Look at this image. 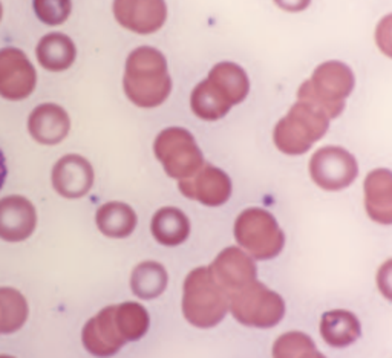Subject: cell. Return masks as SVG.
I'll return each instance as SVG.
<instances>
[{"label": "cell", "mask_w": 392, "mask_h": 358, "mask_svg": "<svg viewBox=\"0 0 392 358\" xmlns=\"http://www.w3.org/2000/svg\"><path fill=\"white\" fill-rule=\"evenodd\" d=\"M123 89L126 97L138 107L161 106L172 92L167 60L161 51L152 46L133 49L126 60Z\"/></svg>", "instance_id": "obj_1"}, {"label": "cell", "mask_w": 392, "mask_h": 358, "mask_svg": "<svg viewBox=\"0 0 392 358\" xmlns=\"http://www.w3.org/2000/svg\"><path fill=\"white\" fill-rule=\"evenodd\" d=\"M181 309L185 320L198 329L218 326L230 314V296L214 280L209 266H198L187 274Z\"/></svg>", "instance_id": "obj_2"}, {"label": "cell", "mask_w": 392, "mask_h": 358, "mask_svg": "<svg viewBox=\"0 0 392 358\" xmlns=\"http://www.w3.org/2000/svg\"><path fill=\"white\" fill-rule=\"evenodd\" d=\"M356 77L343 61L330 60L314 69L310 80L297 89V100L319 107L330 120H336L346 107V100L354 91Z\"/></svg>", "instance_id": "obj_3"}, {"label": "cell", "mask_w": 392, "mask_h": 358, "mask_svg": "<svg viewBox=\"0 0 392 358\" xmlns=\"http://www.w3.org/2000/svg\"><path fill=\"white\" fill-rule=\"evenodd\" d=\"M331 120L308 101L297 100L273 130V143L285 155L307 153L326 135Z\"/></svg>", "instance_id": "obj_4"}, {"label": "cell", "mask_w": 392, "mask_h": 358, "mask_svg": "<svg viewBox=\"0 0 392 358\" xmlns=\"http://www.w3.org/2000/svg\"><path fill=\"white\" fill-rule=\"evenodd\" d=\"M239 248L255 260H271L285 248V233L276 217L265 208L251 207L236 217L233 227Z\"/></svg>", "instance_id": "obj_5"}, {"label": "cell", "mask_w": 392, "mask_h": 358, "mask_svg": "<svg viewBox=\"0 0 392 358\" xmlns=\"http://www.w3.org/2000/svg\"><path fill=\"white\" fill-rule=\"evenodd\" d=\"M285 312L284 297L259 280L230 297V314L247 328L271 329L284 320Z\"/></svg>", "instance_id": "obj_6"}, {"label": "cell", "mask_w": 392, "mask_h": 358, "mask_svg": "<svg viewBox=\"0 0 392 358\" xmlns=\"http://www.w3.org/2000/svg\"><path fill=\"white\" fill-rule=\"evenodd\" d=\"M154 152L166 175L176 181L193 176L206 164L195 136L184 127H167L159 132Z\"/></svg>", "instance_id": "obj_7"}, {"label": "cell", "mask_w": 392, "mask_h": 358, "mask_svg": "<svg viewBox=\"0 0 392 358\" xmlns=\"http://www.w3.org/2000/svg\"><path fill=\"white\" fill-rule=\"evenodd\" d=\"M313 182L326 191L349 187L359 176V162L351 152L340 146H325L315 150L308 164Z\"/></svg>", "instance_id": "obj_8"}, {"label": "cell", "mask_w": 392, "mask_h": 358, "mask_svg": "<svg viewBox=\"0 0 392 358\" xmlns=\"http://www.w3.org/2000/svg\"><path fill=\"white\" fill-rule=\"evenodd\" d=\"M178 188L187 199L206 207H221L229 202L233 184L222 169L206 162L193 176L178 181Z\"/></svg>", "instance_id": "obj_9"}, {"label": "cell", "mask_w": 392, "mask_h": 358, "mask_svg": "<svg viewBox=\"0 0 392 358\" xmlns=\"http://www.w3.org/2000/svg\"><path fill=\"white\" fill-rule=\"evenodd\" d=\"M209 270L230 297L258 280L256 260L237 245L224 248L209 265Z\"/></svg>", "instance_id": "obj_10"}, {"label": "cell", "mask_w": 392, "mask_h": 358, "mask_svg": "<svg viewBox=\"0 0 392 358\" xmlns=\"http://www.w3.org/2000/svg\"><path fill=\"white\" fill-rule=\"evenodd\" d=\"M37 72L17 48L0 49V97L9 101L28 98L35 89Z\"/></svg>", "instance_id": "obj_11"}, {"label": "cell", "mask_w": 392, "mask_h": 358, "mask_svg": "<svg viewBox=\"0 0 392 358\" xmlns=\"http://www.w3.org/2000/svg\"><path fill=\"white\" fill-rule=\"evenodd\" d=\"M112 9L123 28L141 35L159 31L167 20L166 0H113Z\"/></svg>", "instance_id": "obj_12"}, {"label": "cell", "mask_w": 392, "mask_h": 358, "mask_svg": "<svg viewBox=\"0 0 392 358\" xmlns=\"http://www.w3.org/2000/svg\"><path fill=\"white\" fill-rule=\"evenodd\" d=\"M52 187L68 199H78L89 193L94 185V169L81 155H66L60 158L52 169Z\"/></svg>", "instance_id": "obj_13"}, {"label": "cell", "mask_w": 392, "mask_h": 358, "mask_svg": "<svg viewBox=\"0 0 392 358\" xmlns=\"http://www.w3.org/2000/svg\"><path fill=\"white\" fill-rule=\"evenodd\" d=\"M35 227L37 211L31 201L19 195L0 199V239L6 242L26 240Z\"/></svg>", "instance_id": "obj_14"}, {"label": "cell", "mask_w": 392, "mask_h": 358, "mask_svg": "<svg viewBox=\"0 0 392 358\" xmlns=\"http://www.w3.org/2000/svg\"><path fill=\"white\" fill-rule=\"evenodd\" d=\"M126 343L115 322V306H107L83 328L84 348L97 357L117 354Z\"/></svg>", "instance_id": "obj_15"}, {"label": "cell", "mask_w": 392, "mask_h": 358, "mask_svg": "<svg viewBox=\"0 0 392 358\" xmlns=\"http://www.w3.org/2000/svg\"><path fill=\"white\" fill-rule=\"evenodd\" d=\"M28 130L37 143L45 146H55L61 143L71 130L69 115L58 104H40L29 115Z\"/></svg>", "instance_id": "obj_16"}, {"label": "cell", "mask_w": 392, "mask_h": 358, "mask_svg": "<svg viewBox=\"0 0 392 358\" xmlns=\"http://www.w3.org/2000/svg\"><path fill=\"white\" fill-rule=\"evenodd\" d=\"M363 195L369 219L380 225H392V170L369 172L363 182Z\"/></svg>", "instance_id": "obj_17"}, {"label": "cell", "mask_w": 392, "mask_h": 358, "mask_svg": "<svg viewBox=\"0 0 392 358\" xmlns=\"http://www.w3.org/2000/svg\"><path fill=\"white\" fill-rule=\"evenodd\" d=\"M207 81L213 92L232 107L242 103L250 94L248 75L233 61L216 63L209 72Z\"/></svg>", "instance_id": "obj_18"}, {"label": "cell", "mask_w": 392, "mask_h": 358, "mask_svg": "<svg viewBox=\"0 0 392 358\" xmlns=\"http://www.w3.org/2000/svg\"><path fill=\"white\" fill-rule=\"evenodd\" d=\"M320 337L328 346L343 349L362 337L359 317L348 309H331L320 318Z\"/></svg>", "instance_id": "obj_19"}, {"label": "cell", "mask_w": 392, "mask_h": 358, "mask_svg": "<svg viewBox=\"0 0 392 358\" xmlns=\"http://www.w3.org/2000/svg\"><path fill=\"white\" fill-rule=\"evenodd\" d=\"M150 231L159 245L173 248L188 239L192 225L183 210L176 207H162L152 217Z\"/></svg>", "instance_id": "obj_20"}, {"label": "cell", "mask_w": 392, "mask_h": 358, "mask_svg": "<svg viewBox=\"0 0 392 358\" xmlns=\"http://www.w3.org/2000/svg\"><path fill=\"white\" fill-rule=\"evenodd\" d=\"M35 55L46 71L61 72L74 65L75 57H77V48L68 35L52 32L40 38L35 49Z\"/></svg>", "instance_id": "obj_21"}, {"label": "cell", "mask_w": 392, "mask_h": 358, "mask_svg": "<svg viewBox=\"0 0 392 358\" xmlns=\"http://www.w3.org/2000/svg\"><path fill=\"white\" fill-rule=\"evenodd\" d=\"M95 222L106 237L124 239L129 237L136 228L138 217L131 205L124 202L112 201L103 204L95 214Z\"/></svg>", "instance_id": "obj_22"}, {"label": "cell", "mask_w": 392, "mask_h": 358, "mask_svg": "<svg viewBox=\"0 0 392 358\" xmlns=\"http://www.w3.org/2000/svg\"><path fill=\"white\" fill-rule=\"evenodd\" d=\"M169 274L159 262L146 260L138 263L131 276V289L138 299L154 300L167 289Z\"/></svg>", "instance_id": "obj_23"}, {"label": "cell", "mask_w": 392, "mask_h": 358, "mask_svg": "<svg viewBox=\"0 0 392 358\" xmlns=\"http://www.w3.org/2000/svg\"><path fill=\"white\" fill-rule=\"evenodd\" d=\"M115 322L126 341H136L147 334L150 317L143 305L128 302L115 306Z\"/></svg>", "instance_id": "obj_24"}, {"label": "cell", "mask_w": 392, "mask_h": 358, "mask_svg": "<svg viewBox=\"0 0 392 358\" xmlns=\"http://www.w3.org/2000/svg\"><path fill=\"white\" fill-rule=\"evenodd\" d=\"M190 107L198 118L204 121H218L232 110V106L213 92L207 78L198 83L190 95Z\"/></svg>", "instance_id": "obj_25"}, {"label": "cell", "mask_w": 392, "mask_h": 358, "mask_svg": "<svg viewBox=\"0 0 392 358\" xmlns=\"http://www.w3.org/2000/svg\"><path fill=\"white\" fill-rule=\"evenodd\" d=\"M273 358H325L313 338L300 331L285 332L273 344Z\"/></svg>", "instance_id": "obj_26"}, {"label": "cell", "mask_w": 392, "mask_h": 358, "mask_svg": "<svg viewBox=\"0 0 392 358\" xmlns=\"http://www.w3.org/2000/svg\"><path fill=\"white\" fill-rule=\"evenodd\" d=\"M0 309H2V334H9L20 329L28 317L26 300L16 289H0Z\"/></svg>", "instance_id": "obj_27"}, {"label": "cell", "mask_w": 392, "mask_h": 358, "mask_svg": "<svg viewBox=\"0 0 392 358\" xmlns=\"http://www.w3.org/2000/svg\"><path fill=\"white\" fill-rule=\"evenodd\" d=\"M32 5L37 19L49 26L66 22L72 11L71 0H34Z\"/></svg>", "instance_id": "obj_28"}, {"label": "cell", "mask_w": 392, "mask_h": 358, "mask_svg": "<svg viewBox=\"0 0 392 358\" xmlns=\"http://www.w3.org/2000/svg\"><path fill=\"white\" fill-rule=\"evenodd\" d=\"M375 43L382 52L392 58V12L378 22L375 28Z\"/></svg>", "instance_id": "obj_29"}, {"label": "cell", "mask_w": 392, "mask_h": 358, "mask_svg": "<svg viewBox=\"0 0 392 358\" xmlns=\"http://www.w3.org/2000/svg\"><path fill=\"white\" fill-rule=\"evenodd\" d=\"M375 282L382 296L386 300L392 302V259L386 260L385 263H382L380 268H378Z\"/></svg>", "instance_id": "obj_30"}, {"label": "cell", "mask_w": 392, "mask_h": 358, "mask_svg": "<svg viewBox=\"0 0 392 358\" xmlns=\"http://www.w3.org/2000/svg\"><path fill=\"white\" fill-rule=\"evenodd\" d=\"M273 2L287 12H300L310 6L311 0H273Z\"/></svg>", "instance_id": "obj_31"}, {"label": "cell", "mask_w": 392, "mask_h": 358, "mask_svg": "<svg viewBox=\"0 0 392 358\" xmlns=\"http://www.w3.org/2000/svg\"><path fill=\"white\" fill-rule=\"evenodd\" d=\"M6 176H8V167H6V159H5V155L3 152L0 150V190H2L5 181H6Z\"/></svg>", "instance_id": "obj_32"}, {"label": "cell", "mask_w": 392, "mask_h": 358, "mask_svg": "<svg viewBox=\"0 0 392 358\" xmlns=\"http://www.w3.org/2000/svg\"><path fill=\"white\" fill-rule=\"evenodd\" d=\"M0 334H2V312H0Z\"/></svg>", "instance_id": "obj_33"}, {"label": "cell", "mask_w": 392, "mask_h": 358, "mask_svg": "<svg viewBox=\"0 0 392 358\" xmlns=\"http://www.w3.org/2000/svg\"><path fill=\"white\" fill-rule=\"evenodd\" d=\"M2 14H3V8H2V3H0V20H2Z\"/></svg>", "instance_id": "obj_34"}]
</instances>
